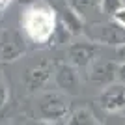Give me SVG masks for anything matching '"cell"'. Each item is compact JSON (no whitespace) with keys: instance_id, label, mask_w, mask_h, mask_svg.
Here are the masks:
<instances>
[{"instance_id":"obj_1","label":"cell","mask_w":125,"mask_h":125,"mask_svg":"<svg viewBox=\"0 0 125 125\" xmlns=\"http://www.w3.org/2000/svg\"><path fill=\"white\" fill-rule=\"evenodd\" d=\"M22 24L32 39L45 41L49 39V36L52 34V28H54V13L49 8H39V6L30 8L24 13Z\"/></svg>"},{"instance_id":"obj_2","label":"cell","mask_w":125,"mask_h":125,"mask_svg":"<svg viewBox=\"0 0 125 125\" xmlns=\"http://www.w3.org/2000/svg\"><path fill=\"white\" fill-rule=\"evenodd\" d=\"M2 2H4V0H0V4H2Z\"/></svg>"}]
</instances>
